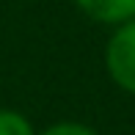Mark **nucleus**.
Returning a JSON list of instances; mask_svg holds the SVG:
<instances>
[{"label":"nucleus","mask_w":135,"mask_h":135,"mask_svg":"<svg viewBox=\"0 0 135 135\" xmlns=\"http://www.w3.org/2000/svg\"><path fill=\"white\" fill-rule=\"evenodd\" d=\"M75 6L88 20L102 25H121L135 20V0H75Z\"/></svg>","instance_id":"f03ea898"},{"label":"nucleus","mask_w":135,"mask_h":135,"mask_svg":"<svg viewBox=\"0 0 135 135\" xmlns=\"http://www.w3.org/2000/svg\"><path fill=\"white\" fill-rule=\"evenodd\" d=\"M0 135H36L33 124L11 108H0Z\"/></svg>","instance_id":"7ed1b4c3"},{"label":"nucleus","mask_w":135,"mask_h":135,"mask_svg":"<svg viewBox=\"0 0 135 135\" xmlns=\"http://www.w3.org/2000/svg\"><path fill=\"white\" fill-rule=\"evenodd\" d=\"M41 135H97V132L85 124H77V121H61V124L47 127Z\"/></svg>","instance_id":"20e7f679"},{"label":"nucleus","mask_w":135,"mask_h":135,"mask_svg":"<svg viewBox=\"0 0 135 135\" xmlns=\"http://www.w3.org/2000/svg\"><path fill=\"white\" fill-rule=\"evenodd\" d=\"M105 66L119 88L135 94V20L116 25L105 47Z\"/></svg>","instance_id":"f257e3e1"}]
</instances>
